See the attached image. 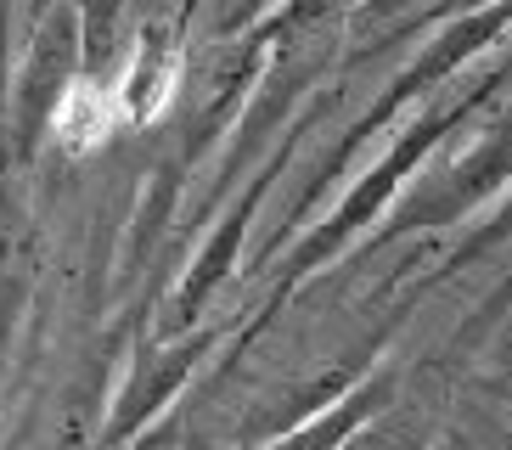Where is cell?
<instances>
[{
  "mask_svg": "<svg viewBox=\"0 0 512 450\" xmlns=\"http://www.w3.org/2000/svg\"><path fill=\"white\" fill-rule=\"evenodd\" d=\"M349 450H417V428H411V422H389V428L355 439Z\"/></svg>",
  "mask_w": 512,
  "mask_h": 450,
  "instance_id": "obj_2",
  "label": "cell"
},
{
  "mask_svg": "<svg viewBox=\"0 0 512 450\" xmlns=\"http://www.w3.org/2000/svg\"><path fill=\"white\" fill-rule=\"evenodd\" d=\"M377 400H389V383H372V389L349 394V400L332 405L321 422H310V428H299V434L276 439L271 450H338V445H349V434H355V428L377 411Z\"/></svg>",
  "mask_w": 512,
  "mask_h": 450,
  "instance_id": "obj_1",
  "label": "cell"
},
{
  "mask_svg": "<svg viewBox=\"0 0 512 450\" xmlns=\"http://www.w3.org/2000/svg\"><path fill=\"white\" fill-rule=\"evenodd\" d=\"M164 439H169V428H164V434H141V439H130V445H124V450H158V445H164Z\"/></svg>",
  "mask_w": 512,
  "mask_h": 450,
  "instance_id": "obj_3",
  "label": "cell"
}]
</instances>
